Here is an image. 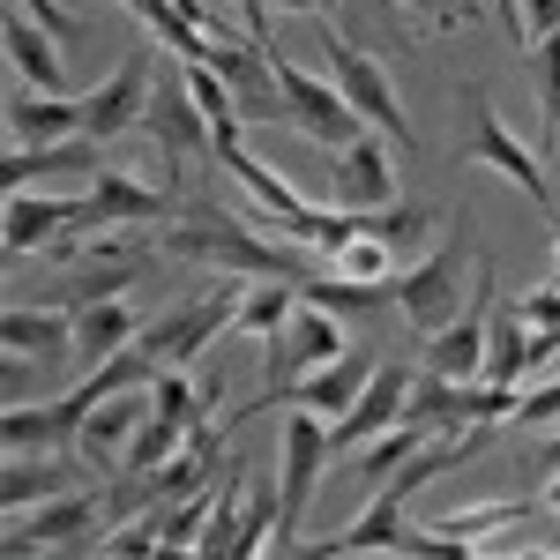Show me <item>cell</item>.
<instances>
[{"mask_svg": "<svg viewBox=\"0 0 560 560\" xmlns=\"http://www.w3.org/2000/svg\"><path fill=\"white\" fill-rule=\"evenodd\" d=\"M277 60V90H284V120L314 142V150H345V142H359L366 135V120L351 113V97L329 75H306L300 60H284V52H269Z\"/></svg>", "mask_w": 560, "mask_h": 560, "instance_id": "7", "label": "cell"}, {"mask_svg": "<svg viewBox=\"0 0 560 560\" xmlns=\"http://www.w3.org/2000/svg\"><path fill=\"white\" fill-rule=\"evenodd\" d=\"M523 516H530V501H478V509H464V516H441L433 530H441L448 546H486V538L516 530Z\"/></svg>", "mask_w": 560, "mask_h": 560, "instance_id": "29", "label": "cell"}, {"mask_svg": "<svg viewBox=\"0 0 560 560\" xmlns=\"http://www.w3.org/2000/svg\"><path fill=\"white\" fill-rule=\"evenodd\" d=\"M329 359H345V322L300 292V314H292L277 337H261V382H269V388H261L255 404H240V411H232V427H240V419H255V411L292 404V382H306V374H314V366H329Z\"/></svg>", "mask_w": 560, "mask_h": 560, "instance_id": "1", "label": "cell"}, {"mask_svg": "<svg viewBox=\"0 0 560 560\" xmlns=\"http://www.w3.org/2000/svg\"><path fill=\"white\" fill-rule=\"evenodd\" d=\"M427 441H433V433H419V427H411V419H404V427H388V433H374V441L359 448V478H366V486H382V478L396 471L404 456H419Z\"/></svg>", "mask_w": 560, "mask_h": 560, "instance_id": "33", "label": "cell"}, {"mask_svg": "<svg viewBox=\"0 0 560 560\" xmlns=\"http://www.w3.org/2000/svg\"><path fill=\"white\" fill-rule=\"evenodd\" d=\"M68 135H83V97L31 83L8 97V142H68Z\"/></svg>", "mask_w": 560, "mask_h": 560, "instance_id": "18", "label": "cell"}, {"mask_svg": "<svg viewBox=\"0 0 560 560\" xmlns=\"http://www.w3.org/2000/svg\"><path fill=\"white\" fill-rule=\"evenodd\" d=\"M269 15H329V0H261Z\"/></svg>", "mask_w": 560, "mask_h": 560, "instance_id": "42", "label": "cell"}, {"mask_svg": "<svg viewBox=\"0 0 560 560\" xmlns=\"http://www.w3.org/2000/svg\"><path fill=\"white\" fill-rule=\"evenodd\" d=\"M486 322H493V269L478 261V292H471V306L448 322V329H433L427 337V374H448V382H478L486 374Z\"/></svg>", "mask_w": 560, "mask_h": 560, "instance_id": "10", "label": "cell"}, {"mask_svg": "<svg viewBox=\"0 0 560 560\" xmlns=\"http://www.w3.org/2000/svg\"><path fill=\"white\" fill-rule=\"evenodd\" d=\"M8 68H15V83H31V90H68V68L52 52V31L31 23V15H8Z\"/></svg>", "mask_w": 560, "mask_h": 560, "instance_id": "26", "label": "cell"}, {"mask_svg": "<svg viewBox=\"0 0 560 560\" xmlns=\"http://www.w3.org/2000/svg\"><path fill=\"white\" fill-rule=\"evenodd\" d=\"M300 292L314 306H329L337 322H374V314H388V306H396V277L366 284V277H337V269H322V277H306Z\"/></svg>", "mask_w": 560, "mask_h": 560, "instance_id": "24", "label": "cell"}, {"mask_svg": "<svg viewBox=\"0 0 560 560\" xmlns=\"http://www.w3.org/2000/svg\"><path fill=\"white\" fill-rule=\"evenodd\" d=\"M329 448H337V441H329V419L306 411V404H292V411H284V433H277V464H284V486H277L284 530H277V546H300V516L314 509V486H322Z\"/></svg>", "mask_w": 560, "mask_h": 560, "instance_id": "5", "label": "cell"}, {"mask_svg": "<svg viewBox=\"0 0 560 560\" xmlns=\"http://www.w3.org/2000/svg\"><path fill=\"white\" fill-rule=\"evenodd\" d=\"M366 224H374L404 261H419V247L433 240V224H441V217H433L427 202H388V210H366Z\"/></svg>", "mask_w": 560, "mask_h": 560, "instance_id": "31", "label": "cell"}, {"mask_svg": "<svg viewBox=\"0 0 560 560\" xmlns=\"http://www.w3.org/2000/svg\"><path fill=\"white\" fill-rule=\"evenodd\" d=\"M464 261H478V255L464 247V240H448V247L419 255L411 269H396V314H404L419 337L448 329V322L464 314Z\"/></svg>", "mask_w": 560, "mask_h": 560, "instance_id": "6", "label": "cell"}, {"mask_svg": "<svg viewBox=\"0 0 560 560\" xmlns=\"http://www.w3.org/2000/svg\"><path fill=\"white\" fill-rule=\"evenodd\" d=\"M292 314H300V284H292V277H247L232 329H240V337H277Z\"/></svg>", "mask_w": 560, "mask_h": 560, "instance_id": "27", "label": "cell"}, {"mask_svg": "<svg viewBox=\"0 0 560 560\" xmlns=\"http://www.w3.org/2000/svg\"><path fill=\"white\" fill-rule=\"evenodd\" d=\"M546 509H553V516H560V478H553V486H546Z\"/></svg>", "mask_w": 560, "mask_h": 560, "instance_id": "45", "label": "cell"}, {"mask_svg": "<svg viewBox=\"0 0 560 560\" xmlns=\"http://www.w3.org/2000/svg\"><path fill=\"white\" fill-rule=\"evenodd\" d=\"M411 382H419V366H404V359H382L374 366V382H366V396L351 404L345 419H329V441L337 448H366L374 433H388V427H404V404H411Z\"/></svg>", "mask_w": 560, "mask_h": 560, "instance_id": "14", "label": "cell"}, {"mask_svg": "<svg viewBox=\"0 0 560 560\" xmlns=\"http://www.w3.org/2000/svg\"><path fill=\"white\" fill-rule=\"evenodd\" d=\"M83 433V404L75 396H52V404H8V419H0V441L8 448H60V441H75Z\"/></svg>", "mask_w": 560, "mask_h": 560, "instance_id": "23", "label": "cell"}, {"mask_svg": "<svg viewBox=\"0 0 560 560\" xmlns=\"http://www.w3.org/2000/svg\"><path fill=\"white\" fill-rule=\"evenodd\" d=\"M52 493H75V471H68V464H52V448H8L0 509H8V516H23V509L52 501Z\"/></svg>", "mask_w": 560, "mask_h": 560, "instance_id": "22", "label": "cell"}, {"mask_svg": "<svg viewBox=\"0 0 560 560\" xmlns=\"http://www.w3.org/2000/svg\"><path fill=\"white\" fill-rule=\"evenodd\" d=\"M530 75H538V105H546V120L560 135V31H546L530 45Z\"/></svg>", "mask_w": 560, "mask_h": 560, "instance_id": "35", "label": "cell"}, {"mask_svg": "<svg viewBox=\"0 0 560 560\" xmlns=\"http://www.w3.org/2000/svg\"><path fill=\"white\" fill-rule=\"evenodd\" d=\"M546 31H560V0H523V38L538 45Z\"/></svg>", "mask_w": 560, "mask_h": 560, "instance_id": "41", "label": "cell"}, {"mask_svg": "<svg viewBox=\"0 0 560 560\" xmlns=\"http://www.w3.org/2000/svg\"><path fill=\"white\" fill-rule=\"evenodd\" d=\"M240 277H224V284H210L202 300H187L179 314H165V322H142V351L158 359V366H187V359H202V351L217 345V337H232V322H240Z\"/></svg>", "mask_w": 560, "mask_h": 560, "instance_id": "4", "label": "cell"}, {"mask_svg": "<svg viewBox=\"0 0 560 560\" xmlns=\"http://www.w3.org/2000/svg\"><path fill=\"white\" fill-rule=\"evenodd\" d=\"M404 530H411V523H404V501H396L388 486H374V501H366L337 538H314L306 553H404Z\"/></svg>", "mask_w": 560, "mask_h": 560, "instance_id": "19", "label": "cell"}, {"mask_svg": "<svg viewBox=\"0 0 560 560\" xmlns=\"http://www.w3.org/2000/svg\"><path fill=\"white\" fill-rule=\"evenodd\" d=\"M120 8H142V0H120Z\"/></svg>", "mask_w": 560, "mask_h": 560, "instance_id": "46", "label": "cell"}, {"mask_svg": "<svg viewBox=\"0 0 560 560\" xmlns=\"http://www.w3.org/2000/svg\"><path fill=\"white\" fill-rule=\"evenodd\" d=\"M179 441H187V427H179V419H165V411H150V419H142V433L128 441V456H120V464H128L135 478H150L158 464H173V456H179Z\"/></svg>", "mask_w": 560, "mask_h": 560, "instance_id": "32", "label": "cell"}, {"mask_svg": "<svg viewBox=\"0 0 560 560\" xmlns=\"http://www.w3.org/2000/svg\"><path fill=\"white\" fill-rule=\"evenodd\" d=\"M516 419H523V427H553V419H560V374H553V382H538V388H523Z\"/></svg>", "mask_w": 560, "mask_h": 560, "instance_id": "37", "label": "cell"}, {"mask_svg": "<svg viewBox=\"0 0 560 560\" xmlns=\"http://www.w3.org/2000/svg\"><path fill=\"white\" fill-rule=\"evenodd\" d=\"M247 493H255V486H247L240 471L217 486V509H210V530H202V553H224V560H232V538H240V516H247Z\"/></svg>", "mask_w": 560, "mask_h": 560, "instance_id": "34", "label": "cell"}, {"mask_svg": "<svg viewBox=\"0 0 560 560\" xmlns=\"http://www.w3.org/2000/svg\"><path fill=\"white\" fill-rule=\"evenodd\" d=\"M523 478H530V486H553V478H560V433H553V441H538V448L523 456Z\"/></svg>", "mask_w": 560, "mask_h": 560, "instance_id": "40", "label": "cell"}, {"mask_svg": "<svg viewBox=\"0 0 560 560\" xmlns=\"http://www.w3.org/2000/svg\"><path fill=\"white\" fill-rule=\"evenodd\" d=\"M523 322H530V329H560V277L538 284V292H523Z\"/></svg>", "mask_w": 560, "mask_h": 560, "instance_id": "38", "label": "cell"}, {"mask_svg": "<svg viewBox=\"0 0 560 560\" xmlns=\"http://www.w3.org/2000/svg\"><path fill=\"white\" fill-rule=\"evenodd\" d=\"M464 158H471V165H493L501 179H516L523 202H538V210L553 202V179H546V165H538V150H530V142L493 113V97H486V90L464 97Z\"/></svg>", "mask_w": 560, "mask_h": 560, "instance_id": "3", "label": "cell"}, {"mask_svg": "<svg viewBox=\"0 0 560 560\" xmlns=\"http://www.w3.org/2000/svg\"><path fill=\"white\" fill-rule=\"evenodd\" d=\"M0 337H8L15 359L52 366V359L75 351V314H68V306H8V314H0Z\"/></svg>", "mask_w": 560, "mask_h": 560, "instance_id": "20", "label": "cell"}, {"mask_svg": "<svg viewBox=\"0 0 560 560\" xmlns=\"http://www.w3.org/2000/svg\"><path fill=\"white\" fill-rule=\"evenodd\" d=\"M210 509H217V486L187 493V501H165V509H158V538H165V553H202Z\"/></svg>", "mask_w": 560, "mask_h": 560, "instance_id": "30", "label": "cell"}, {"mask_svg": "<svg viewBox=\"0 0 560 560\" xmlns=\"http://www.w3.org/2000/svg\"><path fill=\"white\" fill-rule=\"evenodd\" d=\"M179 202L165 195V187H150L142 173H120V165H97V179H90L83 210H75V224H165Z\"/></svg>", "mask_w": 560, "mask_h": 560, "instance_id": "12", "label": "cell"}, {"mask_svg": "<svg viewBox=\"0 0 560 560\" xmlns=\"http://www.w3.org/2000/svg\"><path fill=\"white\" fill-rule=\"evenodd\" d=\"M15 8H23V15H31V23H45V31H52V38H75V31H83V23H75V15H68V8H60V0H15Z\"/></svg>", "mask_w": 560, "mask_h": 560, "instance_id": "39", "label": "cell"}, {"mask_svg": "<svg viewBox=\"0 0 560 560\" xmlns=\"http://www.w3.org/2000/svg\"><path fill=\"white\" fill-rule=\"evenodd\" d=\"M150 90H158V60H150V52H128L97 90H83V135L90 142H120V135H135L142 113H150Z\"/></svg>", "mask_w": 560, "mask_h": 560, "instance_id": "8", "label": "cell"}, {"mask_svg": "<svg viewBox=\"0 0 560 560\" xmlns=\"http://www.w3.org/2000/svg\"><path fill=\"white\" fill-rule=\"evenodd\" d=\"M329 202H337V210H388V202H396V150H388L382 128H366L359 142L337 150Z\"/></svg>", "mask_w": 560, "mask_h": 560, "instance_id": "11", "label": "cell"}, {"mask_svg": "<svg viewBox=\"0 0 560 560\" xmlns=\"http://www.w3.org/2000/svg\"><path fill=\"white\" fill-rule=\"evenodd\" d=\"M97 509L105 501H90V493H52V501H38V509H23V516L8 523V553H83V546H97Z\"/></svg>", "mask_w": 560, "mask_h": 560, "instance_id": "9", "label": "cell"}, {"mask_svg": "<svg viewBox=\"0 0 560 560\" xmlns=\"http://www.w3.org/2000/svg\"><path fill=\"white\" fill-rule=\"evenodd\" d=\"M75 210L83 202H60V195H38V187H23V195H8V261H31L38 247H52L60 232H75Z\"/></svg>", "mask_w": 560, "mask_h": 560, "instance_id": "17", "label": "cell"}, {"mask_svg": "<svg viewBox=\"0 0 560 560\" xmlns=\"http://www.w3.org/2000/svg\"><path fill=\"white\" fill-rule=\"evenodd\" d=\"M471 15H478V0H448V31H464Z\"/></svg>", "mask_w": 560, "mask_h": 560, "instance_id": "44", "label": "cell"}, {"mask_svg": "<svg viewBox=\"0 0 560 560\" xmlns=\"http://www.w3.org/2000/svg\"><path fill=\"white\" fill-rule=\"evenodd\" d=\"M105 142H90V135H68V142H15L8 158H0V187L8 195H23V187H52V179H97V158Z\"/></svg>", "mask_w": 560, "mask_h": 560, "instance_id": "13", "label": "cell"}, {"mask_svg": "<svg viewBox=\"0 0 560 560\" xmlns=\"http://www.w3.org/2000/svg\"><path fill=\"white\" fill-rule=\"evenodd\" d=\"M374 366H382V359H366V351H345V359L314 366L306 382H292V404H306V411H322V419H345L351 404L366 396V382H374Z\"/></svg>", "mask_w": 560, "mask_h": 560, "instance_id": "21", "label": "cell"}, {"mask_svg": "<svg viewBox=\"0 0 560 560\" xmlns=\"http://www.w3.org/2000/svg\"><path fill=\"white\" fill-rule=\"evenodd\" d=\"M165 538H158V509H142L135 523H120V530H105V553H158Z\"/></svg>", "mask_w": 560, "mask_h": 560, "instance_id": "36", "label": "cell"}, {"mask_svg": "<svg viewBox=\"0 0 560 560\" xmlns=\"http://www.w3.org/2000/svg\"><path fill=\"white\" fill-rule=\"evenodd\" d=\"M142 419H150V396H142V388H120V396L90 404L83 433H75V456H83L90 471H105L113 456H128V441L142 433Z\"/></svg>", "mask_w": 560, "mask_h": 560, "instance_id": "16", "label": "cell"}, {"mask_svg": "<svg viewBox=\"0 0 560 560\" xmlns=\"http://www.w3.org/2000/svg\"><path fill=\"white\" fill-rule=\"evenodd\" d=\"M142 337V322H135L128 300H97V306H75V359L97 366V359H113V351H128Z\"/></svg>", "mask_w": 560, "mask_h": 560, "instance_id": "25", "label": "cell"}, {"mask_svg": "<svg viewBox=\"0 0 560 560\" xmlns=\"http://www.w3.org/2000/svg\"><path fill=\"white\" fill-rule=\"evenodd\" d=\"M322 60H329V83L351 97V113H359L366 128H382L388 142L411 150V113H404V97H396L388 60H374V52H366L359 38H345L337 23H322Z\"/></svg>", "mask_w": 560, "mask_h": 560, "instance_id": "2", "label": "cell"}, {"mask_svg": "<svg viewBox=\"0 0 560 560\" xmlns=\"http://www.w3.org/2000/svg\"><path fill=\"white\" fill-rule=\"evenodd\" d=\"M142 128L158 135V150H165V173H173L179 158L195 150V142H210V120H202V105H195V90H187V68H158V90H150V113H142Z\"/></svg>", "mask_w": 560, "mask_h": 560, "instance_id": "15", "label": "cell"}, {"mask_svg": "<svg viewBox=\"0 0 560 560\" xmlns=\"http://www.w3.org/2000/svg\"><path fill=\"white\" fill-rule=\"evenodd\" d=\"M523 374H530V322H523V306H493V322H486V382L516 388Z\"/></svg>", "mask_w": 560, "mask_h": 560, "instance_id": "28", "label": "cell"}, {"mask_svg": "<svg viewBox=\"0 0 560 560\" xmlns=\"http://www.w3.org/2000/svg\"><path fill=\"white\" fill-rule=\"evenodd\" d=\"M404 8H419V15H427L433 31H448V0H404Z\"/></svg>", "mask_w": 560, "mask_h": 560, "instance_id": "43", "label": "cell"}]
</instances>
